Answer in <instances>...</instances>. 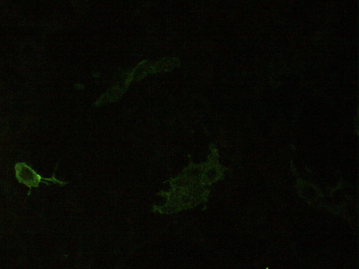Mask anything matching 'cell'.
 I'll return each mask as SVG.
<instances>
[{"label": "cell", "instance_id": "6da1fadb", "mask_svg": "<svg viewBox=\"0 0 359 269\" xmlns=\"http://www.w3.org/2000/svg\"><path fill=\"white\" fill-rule=\"evenodd\" d=\"M16 177L18 181L29 187L30 192L29 195H31L32 188H38L40 183L42 182L49 184L46 181H51L54 184L58 183L62 184L61 182L58 181V179H55L54 174L51 178H45L38 174L33 168L29 166L25 163H19L15 166Z\"/></svg>", "mask_w": 359, "mask_h": 269}]
</instances>
